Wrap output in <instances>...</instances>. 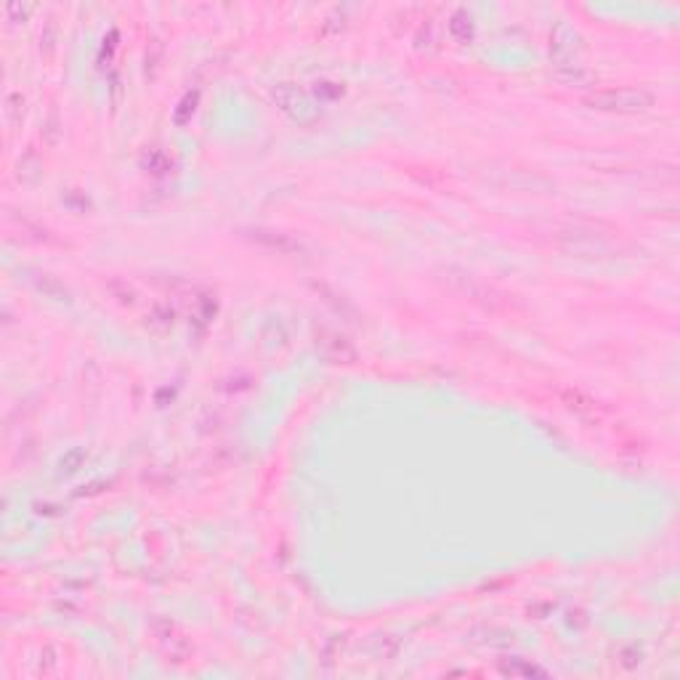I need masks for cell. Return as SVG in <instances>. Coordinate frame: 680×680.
<instances>
[{
    "mask_svg": "<svg viewBox=\"0 0 680 680\" xmlns=\"http://www.w3.org/2000/svg\"><path fill=\"white\" fill-rule=\"evenodd\" d=\"M593 109L606 112H643L654 104L651 93L635 91V88H619V91H601L585 99Z\"/></svg>",
    "mask_w": 680,
    "mask_h": 680,
    "instance_id": "cell-1",
    "label": "cell"
}]
</instances>
